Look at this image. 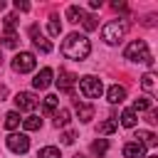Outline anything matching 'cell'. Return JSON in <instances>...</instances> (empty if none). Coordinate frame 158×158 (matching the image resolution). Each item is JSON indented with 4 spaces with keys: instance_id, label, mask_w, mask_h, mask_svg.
I'll list each match as a JSON object with an SVG mask.
<instances>
[{
    "instance_id": "obj_1",
    "label": "cell",
    "mask_w": 158,
    "mask_h": 158,
    "mask_svg": "<svg viewBox=\"0 0 158 158\" xmlns=\"http://www.w3.org/2000/svg\"><path fill=\"white\" fill-rule=\"evenodd\" d=\"M89 52H91V42H89V37H86V35L72 32V35H67V40L62 42V54H64L67 59L81 62V59H86V57H89Z\"/></svg>"
},
{
    "instance_id": "obj_2",
    "label": "cell",
    "mask_w": 158,
    "mask_h": 158,
    "mask_svg": "<svg viewBox=\"0 0 158 158\" xmlns=\"http://www.w3.org/2000/svg\"><path fill=\"white\" fill-rule=\"evenodd\" d=\"M123 57H126L128 62H141V64L153 67V54H151V49H148V44H146L143 40H133V42L123 49Z\"/></svg>"
},
{
    "instance_id": "obj_3",
    "label": "cell",
    "mask_w": 158,
    "mask_h": 158,
    "mask_svg": "<svg viewBox=\"0 0 158 158\" xmlns=\"http://www.w3.org/2000/svg\"><path fill=\"white\" fill-rule=\"evenodd\" d=\"M123 35H126V22H121V20H111V22H106V25L101 27V40H104L106 44L121 42Z\"/></svg>"
},
{
    "instance_id": "obj_4",
    "label": "cell",
    "mask_w": 158,
    "mask_h": 158,
    "mask_svg": "<svg viewBox=\"0 0 158 158\" xmlns=\"http://www.w3.org/2000/svg\"><path fill=\"white\" fill-rule=\"evenodd\" d=\"M77 81H79V91H81V96H86V99H99L101 91H104V84H101L99 77L86 74V77L77 79Z\"/></svg>"
},
{
    "instance_id": "obj_5",
    "label": "cell",
    "mask_w": 158,
    "mask_h": 158,
    "mask_svg": "<svg viewBox=\"0 0 158 158\" xmlns=\"http://www.w3.org/2000/svg\"><path fill=\"white\" fill-rule=\"evenodd\" d=\"M35 67H37V59H35V54H32V52H17V54L12 57V69H15V72H20V74L32 72Z\"/></svg>"
},
{
    "instance_id": "obj_6",
    "label": "cell",
    "mask_w": 158,
    "mask_h": 158,
    "mask_svg": "<svg viewBox=\"0 0 158 158\" xmlns=\"http://www.w3.org/2000/svg\"><path fill=\"white\" fill-rule=\"evenodd\" d=\"M5 143H7V148H10L12 153H27V151H30V138H27V133H10V136L5 138Z\"/></svg>"
},
{
    "instance_id": "obj_7",
    "label": "cell",
    "mask_w": 158,
    "mask_h": 158,
    "mask_svg": "<svg viewBox=\"0 0 158 158\" xmlns=\"http://www.w3.org/2000/svg\"><path fill=\"white\" fill-rule=\"evenodd\" d=\"M27 32H30V37H32V44H35L42 54H49V52H52V42L42 35V30H40L37 25H30V30H27Z\"/></svg>"
},
{
    "instance_id": "obj_8",
    "label": "cell",
    "mask_w": 158,
    "mask_h": 158,
    "mask_svg": "<svg viewBox=\"0 0 158 158\" xmlns=\"http://www.w3.org/2000/svg\"><path fill=\"white\" fill-rule=\"evenodd\" d=\"M37 104H40V99H37L32 91H20V94L15 96V106H17L20 111H32V109H37Z\"/></svg>"
},
{
    "instance_id": "obj_9",
    "label": "cell",
    "mask_w": 158,
    "mask_h": 158,
    "mask_svg": "<svg viewBox=\"0 0 158 158\" xmlns=\"http://www.w3.org/2000/svg\"><path fill=\"white\" fill-rule=\"evenodd\" d=\"M52 77H54L52 67H42V69L35 74V79H32V86H35L37 91H44V89L52 84Z\"/></svg>"
},
{
    "instance_id": "obj_10",
    "label": "cell",
    "mask_w": 158,
    "mask_h": 158,
    "mask_svg": "<svg viewBox=\"0 0 158 158\" xmlns=\"http://www.w3.org/2000/svg\"><path fill=\"white\" fill-rule=\"evenodd\" d=\"M74 84H77V74H72V72H67V69H59V77H57L59 91L72 94V91H74Z\"/></svg>"
},
{
    "instance_id": "obj_11",
    "label": "cell",
    "mask_w": 158,
    "mask_h": 158,
    "mask_svg": "<svg viewBox=\"0 0 158 158\" xmlns=\"http://www.w3.org/2000/svg\"><path fill=\"white\" fill-rule=\"evenodd\" d=\"M123 158H146V146H141L136 141H128L123 146Z\"/></svg>"
},
{
    "instance_id": "obj_12",
    "label": "cell",
    "mask_w": 158,
    "mask_h": 158,
    "mask_svg": "<svg viewBox=\"0 0 158 158\" xmlns=\"http://www.w3.org/2000/svg\"><path fill=\"white\" fill-rule=\"evenodd\" d=\"M123 99H126V89H123L121 84H111L109 91H106V101H109V104H121Z\"/></svg>"
},
{
    "instance_id": "obj_13",
    "label": "cell",
    "mask_w": 158,
    "mask_h": 158,
    "mask_svg": "<svg viewBox=\"0 0 158 158\" xmlns=\"http://www.w3.org/2000/svg\"><path fill=\"white\" fill-rule=\"evenodd\" d=\"M74 109H77V114H79V121H84V123H89L91 118H94V106L91 104H84V101H74Z\"/></svg>"
},
{
    "instance_id": "obj_14",
    "label": "cell",
    "mask_w": 158,
    "mask_h": 158,
    "mask_svg": "<svg viewBox=\"0 0 158 158\" xmlns=\"http://www.w3.org/2000/svg\"><path fill=\"white\" fill-rule=\"evenodd\" d=\"M57 106H59V96H57V94H47V96H44V101H42V111L49 116V114H54V111H57Z\"/></svg>"
},
{
    "instance_id": "obj_15",
    "label": "cell",
    "mask_w": 158,
    "mask_h": 158,
    "mask_svg": "<svg viewBox=\"0 0 158 158\" xmlns=\"http://www.w3.org/2000/svg\"><path fill=\"white\" fill-rule=\"evenodd\" d=\"M136 143H141V146H156L158 143V138H156V133H151V131H136Z\"/></svg>"
},
{
    "instance_id": "obj_16",
    "label": "cell",
    "mask_w": 158,
    "mask_h": 158,
    "mask_svg": "<svg viewBox=\"0 0 158 158\" xmlns=\"http://www.w3.org/2000/svg\"><path fill=\"white\" fill-rule=\"evenodd\" d=\"M151 109H153V99H151V96H138V99L133 101V109H131V111L138 114V111H151Z\"/></svg>"
},
{
    "instance_id": "obj_17",
    "label": "cell",
    "mask_w": 158,
    "mask_h": 158,
    "mask_svg": "<svg viewBox=\"0 0 158 158\" xmlns=\"http://www.w3.org/2000/svg\"><path fill=\"white\" fill-rule=\"evenodd\" d=\"M20 123H22V118H20L17 111H7V114H5V128H7V131H15Z\"/></svg>"
},
{
    "instance_id": "obj_18",
    "label": "cell",
    "mask_w": 158,
    "mask_h": 158,
    "mask_svg": "<svg viewBox=\"0 0 158 158\" xmlns=\"http://www.w3.org/2000/svg\"><path fill=\"white\" fill-rule=\"evenodd\" d=\"M116 128H118V121H116V118H106V121L99 123V136H109V133H114Z\"/></svg>"
},
{
    "instance_id": "obj_19",
    "label": "cell",
    "mask_w": 158,
    "mask_h": 158,
    "mask_svg": "<svg viewBox=\"0 0 158 158\" xmlns=\"http://www.w3.org/2000/svg\"><path fill=\"white\" fill-rule=\"evenodd\" d=\"M84 15H86V12H84L79 5H69V7H67V17H69V22H81Z\"/></svg>"
},
{
    "instance_id": "obj_20",
    "label": "cell",
    "mask_w": 158,
    "mask_h": 158,
    "mask_svg": "<svg viewBox=\"0 0 158 158\" xmlns=\"http://www.w3.org/2000/svg\"><path fill=\"white\" fill-rule=\"evenodd\" d=\"M138 123V114H133L131 109H126L123 114H121V126H126V128H133Z\"/></svg>"
},
{
    "instance_id": "obj_21",
    "label": "cell",
    "mask_w": 158,
    "mask_h": 158,
    "mask_svg": "<svg viewBox=\"0 0 158 158\" xmlns=\"http://www.w3.org/2000/svg\"><path fill=\"white\" fill-rule=\"evenodd\" d=\"M22 128H25V131H37V128H42V118L32 114V116L22 118Z\"/></svg>"
},
{
    "instance_id": "obj_22",
    "label": "cell",
    "mask_w": 158,
    "mask_h": 158,
    "mask_svg": "<svg viewBox=\"0 0 158 158\" xmlns=\"http://www.w3.org/2000/svg\"><path fill=\"white\" fill-rule=\"evenodd\" d=\"M69 123V109H57L54 111V126H67Z\"/></svg>"
},
{
    "instance_id": "obj_23",
    "label": "cell",
    "mask_w": 158,
    "mask_h": 158,
    "mask_svg": "<svg viewBox=\"0 0 158 158\" xmlns=\"http://www.w3.org/2000/svg\"><path fill=\"white\" fill-rule=\"evenodd\" d=\"M106 151H109V141H106V138H96V141L91 143V153H94V156H104Z\"/></svg>"
},
{
    "instance_id": "obj_24",
    "label": "cell",
    "mask_w": 158,
    "mask_h": 158,
    "mask_svg": "<svg viewBox=\"0 0 158 158\" xmlns=\"http://www.w3.org/2000/svg\"><path fill=\"white\" fill-rule=\"evenodd\" d=\"M47 32H49L52 37H57V35L62 32V22H59V17H57V15H52V17H49V22H47Z\"/></svg>"
},
{
    "instance_id": "obj_25",
    "label": "cell",
    "mask_w": 158,
    "mask_h": 158,
    "mask_svg": "<svg viewBox=\"0 0 158 158\" xmlns=\"http://www.w3.org/2000/svg\"><path fill=\"white\" fill-rule=\"evenodd\" d=\"M37 158H62V153H59V148H54V146H44V148H40Z\"/></svg>"
},
{
    "instance_id": "obj_26",
    "label": "cell",
    "mask_w": 158,
    "mask_h": 158,
    "mask_svg": "<svg viewBox=\"0 0 158 158\" xmlns=\"http://www.w3.org/2000/svg\"><path fill=\"white\" fill-rule=\"evenodd\" d=\"M2 25H5V32H15V27H17V15H12V12L5 15V22H2Z\"/></svg>"
},
{
    "instance_id": "obj_27",
    "label": "cell",
    "mask_w": 158,
    "mask_h": 158,
    "mask_svg": "<svg viewBox=\"0 0 158 158\" xmlns=\"http://www.w3.org/2000/svg\"><path fill=\"white\" fill-rule=\"evenodd\" d=\"M153 79H156V77H153V72H146V74L141 77V86H143L146 91H153Z\"/></svg>"
},
{
    "instance_id": "obj_28",
    "label": "cell",
    "mask_w": 158,
    "mask_h": 158,
    "mask_svg": "<svg viewBox=\"0 0 158 158\" xmlns=\"http://www.w3.org/2000/svg\"><path fill=\"white\" fill-rule=\"evenodd\" d=\"M81 25H84V30H86V32H91V30H96V17L86 12V15H84V20H81Z\"/></svg>"
},
{
    "instance_id": "obj_29",
    "label": "cell",
    "mask_w": 158,
    "mask_h": 158,
    "mask_svg": "<svg viewBox=\"0 0 158 158\" xmlns=\"http://www.w3.org/2000/svg\"><path fill=\"white\" fill-rule=\"evenodd\" d=\"M2 44H5V47H17V35H15V32H5Z\"/></svg>"
},
{
    "instance_id": "obj_30",
    "label": "cell",
    "mask_w": 158,
    "mask_h": 158,
    "mask_svg": "<svg viewBox=\"0 0 158 158\" xmlns=\"http://www.w3.org/2000/svg\"><path fill=\"white\" fill-rule=\"evenodd\" d=\"M59 138H62V143H64V146H72V143H74V138H77V133H74V131H64Z\"/></svg>"
},
{
    "instance_id": "obj_31",
    "label": "cell",
    "mask_w": 158,
    "mask_h": 158,
    "mask_svg": "<svg viewBox=\"0 0 158 158\" xmlns=\"http://www.w3.org/2000/svg\"><path fill=\"white\" fill-rule=\"evenodd\" d=\"M15 7L22 10V12H27V10H30V2H25V0H15Z\"/></svg>"
},
{
    "instance_id": "obj_32",
    "label": "cell",
    "mask_w": 158,
    "mask_h": 158,
    "mask_svg": "<svg viewBox=\"0 0 158 158\" xmlns=\"http://www.w3.org/2000/svg\"><path fill=\"white\" fill-rule=\"evenodd\" d=\"M111 7H114V10H126V2H121V0H116V2L111 5Z\"/></svg>"
},
{
    "instance_id": "obj_33",
    "label": "cell",
    "mask_w": 158,
    "mask_h": 158,
    "mask_svg": "<svg viewBox=\"0 0 158 158\" xmlns=\"http://www.w3.org/2000/svg\"><path fill=\"white\" fill-rule=\"evenodd\" d=\"M148 121H151V123H156V121H158V114H156V111H153V109H151V111H148Z\"/></svg>"
},
{
    "instance_id": "obj_34",
    "label": "cell",
    "mask_w": 158,
    "mask_h": 158,
    "mask_svg": "<svg viewBox=\"0 0 158 158\" xmlns=\"http://www.w3.org/2000/svg\"><path fill=\"white\" fill-rule=\"evenodd\" d=\"M89 7H91V10H99V7H101V0H91Z\"/></svg>"
},
{
    "instance_id": "obj_35",
    "label": "cell",
    "mask_w": 158,
    "mask_h": 158,
    "mask_svg": "<svg viewBox=\"0 0 158 158\" xmlns=\"http://www.w3.org/2000/svg\"><path fill=\"white\" fill-rule=\"evenodd\" d=\"M5 96H7V89H5V86H0V101H2Z\"/></svg>"
},
{
    "instance_id": "obj_36",
    "label": "cell",
    "mask_w": 158,
    "mask_h": 158,
    "mask_svg": "<svg viewBox=\"0 0 158 158\" xmlns=\"http://www.w3.org/2000/svg\"><path fill=\"white\" fill-rule=\"evenodd\" d=\"M0 10H5V0H0Z\"/></svg>"
},
{
    "instance_id": "obj_37",
    "label": "cell",
    "mask_w": 158,
    "mask_h": 158,
    "mask_svg": "<svg viewBox=\"0 0 158 158\" xmlns=\"http://www.w3.org/2000/svg\"><path fill=\"white\" fill-rule=\"evenodd\" d=\"M146 158H158V156H146Z\"/></svg>"
},
{
    "instance_id": "obj_38",
    "label": "cell",
    "mask_w": 158,
    "mask_h": 158,
    "mask_svg": "<svg viewBox=\"0 0 158 158\" xmlns=\"http://www.w3.org/2000/svg\"><path fill=\"white\" fill-rule=\"evenodd\" d=\"M0 64H2V57H0Z\"/></svg>"
},
{
    "instance_id": "obj_39",
    "label": "cell",
    "mask_w": 158,
    "mask_h": 158,
    "mask_svg": "<svg viewBox=\"0 0 158 158\" xmlns=\"http://www.w3.org/2000/svg\"><path fill=\"white\" fill-rule=\"evenodd\" d=\"M77 158H81V156H77Z\"/></svg>"
}]
</instances>
